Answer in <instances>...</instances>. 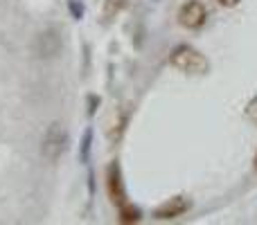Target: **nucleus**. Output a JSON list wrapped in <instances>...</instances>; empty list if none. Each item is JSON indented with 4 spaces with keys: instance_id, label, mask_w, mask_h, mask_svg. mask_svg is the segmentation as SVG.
Masks as SVG:
<instances>
[{
    "instance_id": "f257e3e1",
    "label": "nucleus",
    "mask_w": 257,
    "mask_h": 225,
    "mask_svg": "<svg viewBox=\"0 0 257 225\" xmlns=\"http://www.w3.org/2000/svg\"><path fill=\"white\" fill-rule=\"evenodd\" d=\"M169 63L185 75H205L210 72V61L203 52L192 45H176L169 54Z\"/></svg>"
},
{
    "instance_id": "f03ea898",
    "label": "nucleus",
    "mask_w": 257,
    "mask_h": 225,
    "mask_svg": "<svg viewBox=\"0 0 257 225\" xmlns=\"http://www.w3.org/2000/svg\"><path fill=\"white\" fill-rule=\"evenodd\" d=\"M208 21V9L201 0H187L181 9H178V23L185 30H199Z\"/></svg>"
},
{
    "instance_id": "7ed1b4c3",
    "label": "nucleus",
    "mask_w": 257,
    "mask_h": 225,
    "mask_svg": "<svg viewBox=\"0 0 257 225\" xmlns=\"http://www.w3.org/2000/svg\"><path fill=\"white\" fill-rule=\"evenodd\" d=\"M190 209H192V203L185 196H174V198L165 200L158 209H154V218H158V221H172V218L187 214Z\"/></svg>"
},
{
    "instance_id": "20e7f679",
    "label": "nucleus",
    "mask_w": 257,
    "mask_h": 225,
    "mask_svg": "<svg viewBox=\"0 0 257 225\" xmlns=\"http://www.w3.org/2000/svg\"><path fill=\"white\" fill-rule=\"evenodd\" d=\"M106 189L108 196L115 205H124L126 203V194H124V185H122V171L117 167V162H113L106 171Z\"/></svg>"
},
{
    "instance_id": "39448f33",
    "label": "nucleus",
    "mask_w": 257,
    "mask_h": 225,
    "mask_svg": "<svg viewBox=\"0 0 257 225\" xmlns=\"http://www.w3.org/2000/svg\"><path fill=\"white\" fill-rule=\"evenodd\" d=\"M120 223H138L140 221V209H136L133 205H120V216H117Z\"/></svg>"
},
{
    "instance_id": "423d86ee",
    "label": "nucleus",
    "mask_w": 257,
    "mask_h": 225,
    "mask_svg": "<svg viewBox=\"0 0 257 225\" xmlns=\"http://www.w3.org/2000/svg\"><path fill=\"white\" fill-rule=\"evenodd\" d=\"M124 5H126V0H106V3H104V16L106 18L117 16V14L124 9Z\"/></svg>"
},
{
    "instance_id": "0eeeda50",
    "label": "nucleus",
    "mask_w": 257,
    "mask_h": 225,
    "mask_svg": "<svg viewBox=\"0 0 257 225\" xmlns=\"http://www.w3.org/2000/svg\"><path fill=\"white\" fill-rule=\"evenodd\" d=\"M221 7H228V9H232V7H237V5L241 3V0H217Z\"/></svg>"
},
{
    "instance_id": "6e6552de",
    "label": "nucleus",
    "mask_w": 257,
    "mask_h": 225,
    "mask_svg": "<svg viewBox=\"0 0 257 225\" xmlns=\"http://www.w3.org/2000/svg\"><path fill=\"white\" fill-rule=\"evenodd\" d=\"M253 167H255V171H257V153H255V160H253Z\"/></svg>"
}]
</instances>
